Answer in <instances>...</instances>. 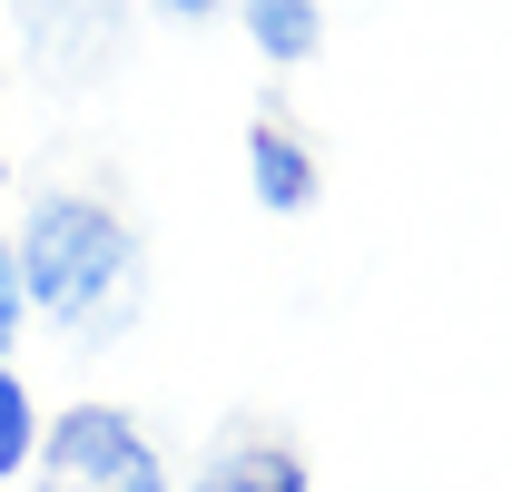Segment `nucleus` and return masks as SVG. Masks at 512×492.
I'll list each match as a JSON object with an SVG mask.
<instances>
[{
  "instance_id": "obj_1",
  "label": "nucleus",
  "mask_w": 512,
  "mask_h": 492,
  "mask_svg": "<svg viewBox=\"0 0 512 492\" xmlns=\"http://www.w3.org/2000/svg\"><path fill=\"white\" fill-rule=\"evenodd\" d=\"M20 296L30 315L69 335L79 355H99V345H119L138 306H148V246L128 227L119 197H99V187H40L30 197V217H20Z\"/></svg>"
},
{
  "instance_id": "obj_2",
  "label": "nucleus",
  "mask_w": 512,
  "mask_h": 492,
  "mask_svg": "<svg viewBox=\"0 0 512 492\" xmlns=\"http://www.w3.org/2000/svg\"><path fill=\"white\" fill-rule=\"evenodd\" d=\"M30 483L40 492H168V453L148 443V424L128 404H69L40 424Z\"/></svg>"
},
{
  "instance_id": "obj_3",
  "label": "nucleus",
  "mask_w": 512,
  "mask_h": 492,
  "mask_svg": "<svg viewBox=\"0 0 512 492\" xmlns=\"http://www.w3.org/2000/svg\"><path fill=\"white\" fill-rule=\"evenodd\" d=\"M188 492H316V473H306V453H296L286 433L227 424V433L188 463Z\"/></svg>"
},
{
  "instance_id": "obj_4",
  "label": "nucleus",
  "mask_w": 512,
  "mask_h": 492,
  "mask_svg": "<svg viewBox=\"0 0 512 492\" xmlns=\"http://www.w3.org/2000/svg\"><path fill=\"white\" fill-rule=\"evenodd\" d=\"M247 178H256V207H266V217H306V207L325 197L316 148H306V128L286 119L276 99L247 119Z\"/></svg>"
},
{
  "instance_id": "obj_5",
  "label": "nucleus",
  "mask_w": 512,
  "mask_h": 492,
  "mask_svg": "<svg viewBox=\"0 0 512 492\" xmlns=\"http://www.w3.org/2000/svg\"><path fill=\"white\" fill-rule=\"evenodd\" d=\"M237 20L266 69H306L325 50V0H237Z\"/></svg>"
},
{
  "instance_id": "obj_6",
  "label": "nucleus",
  "mask_w": 512,
  "mask_h": 492,
  "mask_svg": "<svg viewBox=\"0 0 512 492\" xmlns=\"http://www.w3.org/2000/svg\"><path fill=\"white\" fill-rule=\"evenodd\" d=\"M40 424H50V414L30 404V384L0 365V483H20V473H30V453H40Z\"/></svg>"
},
{
  "instance_id": "obj_7",
  "label": "nucleus",
  "mask_w": 512,
  "mask_h": 492,
  "mask_svg": "<svg viewBox=\"0 0 512 492\" xmlns=\"http://www.w3.org/2000/svg\"><path fill=\"white\" fill-rule=\"evenodd\" d=\"M20 325H30V296H20V256H10V237H0V365H10Z\"/></svg>"
},
{
  "instance_id": "obj_8",
  "label": "nucleus",
  "mask_w": 512,
  "mask_h": 492,
  "mask_svg": "<svg viewBox=\"0 0 512 492\" xmlns=\"http://www.w3.org/2000/svg\"><path fill=\"white\" fill-rule=\"evenodd\" d=\"M148 10H158V20H168V30H207V20H217V10H227V0H148Z\"/></svg>"
},
{
  "instance_id": "obj_9",
  "label": "nucleus",
  "mask_w": 512,
  "mask_h": 492,
  "mask_svg": "<svg viewBox=\"0 0 512 492\" xmlns=\"http://www.w3.org/2000/svg\"><path fill=\"white\" fill-rule=\"evenodd\" d=\"M0 187H10V148H0Z\"/></svg>"
}]
</instances>
